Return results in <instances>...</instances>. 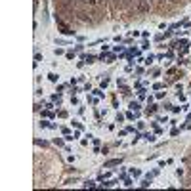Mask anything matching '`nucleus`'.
Wrapping results in <instances>:
<instances>
[{
    "instance_id": "1",
    "label": "nucleus",
    "mask_w": 191,
    "mask_h": 191,
    "mask_svg": "<svg viewBox=\"0 0 191 191\" xmlns=\"http://www.w3.org/2000/svg\"><path fill=\"white\" fill-rule=\"evenodd\" d=\"M151 10V0H138V12L140 13H147Z\"/></svg>"
},
{
    "instance_id": "2",
    "label": "nucleus",
    "mask_w": 191,
    "mask_h": 191,
    "mask_svg": "<svg viewBox=\"0 0 191 191\" xmlns=\"http://www.w3.org/2000/svg\"><path fill=\"white\" fill-rule=\"evenodd\" d=\"M122 162V159H111L107 162H103V168H111V166H119Z\"/></svg>"
},
{
    "instance_id": "3",
    "label": "nucleus",
    "mask_w": 191,
    "mask_h": 191,
    "mask_svg": "<svg viewBox=\"0 0 191 191\" xmlns=\"http://www.w3.org/2000/svg\"><path fill=\"white\" fill-rule=\"evenodd\" d=\"M40 126H42V128H52V130H56L57 124H52V122H48V121H40Z\"/></svg>"
},
{
    "instance_id": "4",
    "label": "nucleus",
    "mask_w": 191,
    "mask_h": 191,
    "mask_svg": "<svg viewBox=\"0 0 191 191\" xmlns=\"http://www.w3.org/2000/svg\"><path fill=\"white\" fill-rule=\"evenodd\" d=\"M140 109H141L140 101H130V111H134V113H136V111H140Z\"/></svg>"
},
{
    "instance_id": "5",
    "label": "nucleus",
    "mask_w": 191,
    "mask_h": 191,
    "mask_svg": "<svg viewBox=\"0 0 191 191\" xmlns=\"http://www.w3.org/2000/svg\"><path fill=\"white\" fill-rule=\"evenodd\" d=\"M52 101L57 103V105H61V94H54L52 96Z\"/></svg>"
},
{
    "instance_id": "6",
    "label": "nucleus",
    "mask_w": 191,
    "mask_h": 191,
    "mask_svg": "<svg viewBox=\"0 0 191 191\" xmlns=\"http://www.w3.org/2000/svg\"><path fill=\"white\" fill-rule=\"evenodd\" d=\"M130 174H132L134 178H140V176H141V170H138V168H130Z\"/></svg>"
},
{
    "instance_id": "7",
    "label": "nucleus",
    "mask_w": 191,
    "mask_h": 191,
    "mask_svg": "<svg viewBox=\"0 0 191 191\" xmlns=\"http://www.w3.org/2000/svg\"><path fill=\"white\" fill-rule=\"evenodd\" d=\"M145 94H147L145 88H140V90H138V97H140V99H145Z\"/></svg>"
},
{
    "instance_id": "8",
    "label": "nucleus",
    "mask_w": 191,
    "mask_h": 191,
    "mask_svg": "<svg viewBox=\"0 0 191 191\" xmlns=\"http://www.w3.org/2000/svg\"><path fill=\"white\" fill-rule=\"evenodd\" d=\"M92 94L97 96V97H103V88H96V90H92Z\"/></svg>"
},
{
    "instance_id": "9",
    "label": "nucleus",
    "mask_w": 191,
    "mask_h": 191,
    "mask_svg": "<svg viewBox=\"0 0 191 191\" xmlns=\"http://www.w3.org/2000/svg\"><path fill=\"white\" fill-rule=\"evenodd\" d=\"M153 59H155V56H151V54H149V56L143 59V63H145V65H151V63H153Z\"/></svg>"
},
{
    "instance_id": "10",
    "label": "nucleus",
    "mask_w": 191,
    "mask_h": 191,
    "mask_svg": "<svg viewBox=\"0 0 191 191\" xmlns=\"http://www.w3.org/2000/svg\"><path fill=\"white\" fill-rule=\"evenodd\" d=\"M94 59H96V56H92V54H90V56H84V61H86V63H94Z\"/></svg>"
},
{
    "instance_id": "11",
    "label": "nucleus",
    "mask_w": 191,
    "mask_h": 191,
    "mask_svg": "<svg viewBox=\"0 0 191 191\" xmlns=\"http://www.w3.org/2000/svg\"><path fill=\"white\" fill-rule=\"evenodd\" d=\"M115 184H119V180H111V182H105V184H103V187H113Z\"/></svg>"
},
{
    "instance_id": "12",
    "label": "nucleus",
    "mask_w": 191,
    "mask_h": 191,
    "mask_svg": "<svg viewBox=\"0 0 191 191\" xmlns=\"http://www.w3.org/2000/svg\"><path fill=\"white\" fill-rule=\"evenodd\" d=\"M48 78H50L52 82H57V78H59V76H57L56 73H48Z\"/></svg>"
},
{
    "instance_id": "13",
    "label": "nucleus",
    "mask_w": 191,
    "mask_h": 191,
    "mask_svg": "<svg viewBox=\"0 0 191 191\" xmlns=\"http://www.w3.org/2000/svg\"><path fill=\"white\" fill-rule=\"evenodd\" d=\"M143 138H145L147 141H155V136H153V134H149V132H145V134H143Z\"/></svg>"
},
{
    "instance_id": "14",
    "label": "nucleus",
    "mask_w": 191,
    "mask_h": 191,
    "mask_svg": "<svg viewBox=\"0 0 191 191\" xmlns=\"http://www.w3.org/2000/svg\"><path fill=\"white\" fill-rule=\"evenodd\" d=\"M140 185H141V187H149V185H151V178H145Z\"/></svg>"
},
{
    "instance_id": "15",
    "label": "nucleus",
    "mask_w": 191,
    "mask_h": 191,
    "mask_svg": "<svg viewBox=\"0 0 191 191\" xmlns=\"http://www.w3.org/2000/svg\"><path fill=\"white\" fill-rule=\"evenodd\" d=\"M115 59H117V56H115V52H113V54H107V63H113Z\"/></svg>"
},
{
    "instance_id": "16",
    "label": "nucleus",
    "mask_w": 191,
    "mask_h": 191,
    "mask_svg": "<svg viewBox=\"0 0 191 191\" xmlns=\"http://www.w3.org/2000/svg\"><path fill=\"white\" fill-rule=\"evenodd\" d=\"M54 145H57V147H65V143H63V140L56 138V140H54Z\"/></svg>"
},
{
    "instance_id": "17",
    "label": "nucleus",
    "mask_w": 191,
    "mask_h": 191,
    "mask_svg": "<svg viewBox=\"0 0 191 191\" xmlns=\"http://www.w3.org/2000/svg\"><path fill=\"white\" fill-rule=\"evenodd\" d=\"M84 187H96V182H92V180H88V182H84Z\"/></svg>"
},
{
    "instance_id": "18",
    "label": "nucleus",
    "mask_w": 191,
    "mask_h": 191,
    "mask_svg": "<svg viewBox=\"0 0 191 191\" xmlns=\"http://www.w3.org/2000/svg\"><path fill=\"white\" fill-rule=\"evenodd\" d=\"M71 124H73V126H75V128H80V130H82V124H80V122H78V121H75V119L71 121Z\"/></svg>"
},
{
    "instance_id": "19",
    "label": "nucleus",
    "mask_w": 191,
    "mask_h": 191,
    "mask_svg": "<svg viewBox=\"0 0 191 191\" xmlns=\"http://www.w3.org/2000/svg\"><path fill=\"white\" fill-rule=\"evenodd\" d=\"M42 117H48V119H52V117H54V113H52V111H48V109H46V111H42Z\"/></svg>"
},
{
    "instance_id": "20",
    "label": "nucleus",
    "mask_w": 191,
    "mask_h": 191,
    "mask_svg": "<svg viewBox=\"0 0 191 191\" xmlns=\"http://www.w3.org/2000/svg\"><path fill=\"white\" fill-rule=\"evenodd\" d=\"M124 119H126V115H122V113H119V115H117V122H122Z\"/></svg>"
},
{
    "instance_id": "21",
    "label": "nucleus",
    "mask_w": 191,
    "mask_h": 191,
    "mask_svg": "<svg viewBox=\"0 0 191 191\" xmlns=\"http://www.w3.org/2000/svg\"><path fill=\"white\" fill-rule=\"evenodd\" d=\"M134 117H136V113H134V111H128V113H126V119H128V121H132Z\"/></svg>"
},
{
    "instance_id": "22",
    "label": "nucleus",
    "mask_w": 191,
    "mask_h": 191,
    "mask_svg": "<svg viewBox=\"0 0 191 191\" xmlns=\"http://www.w3.org/2000/svg\"><path fill=\"white\" fill-rule=\"evenodd\" d=\"M84 4H88V6H96V2H97V0H82Z\"/></svg>"
},
{
    "instance_id": "23",
    "label": "nucleus",
    "mask_w": 191,
    "mask_h": 191,
    "mask_svg": "<svg viewBox=\"0 0 191 191\" xmlns=\"http://www.w3.org/2000/svg\"><path fill=\"white\" fill-rule=\"evenodd\" d=\"M141 50H149V42H147V40L141 42Z\"/></svg>"
},
{
    "instance_id": "24",
    "label": "nucleus",
    "mask_w": 191,
    "mask_h": 191,
    "mask_svg": "<svg viewBox=\"0 0 191 191\" xmlns=\"http://www.w3.org/2000/svg\"><path fill=\"white\" fill-rule=\"evenodd\" d=\"M80 92V88H76V86H73V90H71V96H76Z\"/></svg>"
},
{
    "instance_id": "25",
    "label": "nucleus",
    "mask_w": 191,
    "mask_h": 191,
    "mask_svg": "<svg viewBox=\"0 0 191 191\" xmlns=\"http://www.w3.org/2000/svg\"><path fill=\"white\" fill-rule=\"evenodd\" d=\"M124 185L130 187V185H132V178H124Z\"/></svg>"
},
{
    "instance_id": "26",
    "label": "nucleus",
    "mask_w": 191,
    "mask_h": 191,
    "mask_svg": "<svg viewBox=\"0 0 191 191\" xmlns=\"http://www.w3.org/2000/svg\"><path fill=\"white\" fill-rule=\"evenodd\" d=\"M71 103H73V105H78V99H76V96H71Z\"/></svg>"
},
{
    "instance_id": "27",
    "label": "nucleus",
    "mask_w": 191,
    "mask_h": 191,
    "mask_svg": "<svg viewBox=\"0 0 191 191\" xmlns=\"http://www.w3.org/2000/svg\"><path fill=\"white\" fill-rule=\"evenodd\" d=\"M54 54H56V56H61V54H65V52L61 50V48H56V50H54Z\"/></svg>"
},
{
    "instance_id": "28",
    "label": "nucleus",
    "mask_w": 191,
    "mask_h": 191,
    "mask_svg": "<svg viewBox=\"0 0 191 191\" xmlns=\"http://www.w3.org/2000/svg\"><path fill=\"white\" fill-rule=\"evenodd\" d=\"M107 84H109V78H103V80H101V86H99V88H105Z\"/></svg>"
},
{
    "instance_id": "29",
    "label": "nucleus",
    "mask_w": 191,
    "mask_h": 191,
    "mask_svg": "<svg viewBox=\"0 0 191 191\" xmlns=\"http://www.w3.org/2000/svg\"><path fill=\"white\" fill-rule=\"evenodd\" d=\"M153 90H162V84L157 82V84H153Z\"/></svg>"
},
{
    "instance_id": "30",
    "label": "nucleus",
    "mask_w": 191,
    "mask_h": 191,
    "mask_svg": "<svg viewBox=\"0 0 191 191\" xmlns=\"http://www.w3.org/2000/svg\"><path fill=\"white\" fill-rule=\"evenodd\" d=\"M65 56H67V59H73V57H75V52H67Z\"/></svg>"
},
{
    "instance_id": "31",
    "label": "nucleus",
    "mask_w": 191,
    "mask_h": 191,
    "mask_svg": "<svg viewBox=\"0 0 191 191\" xmlns=\"http://www.w3.org/2000/svg\"><path fill=\"white\" fill-rule=\"evenodd\" d=\"M180 130H182V128H180ZM180 130H178V128H174V130L170 132V136H178V134H180Z\"/></svg>"
},
{
    "instance_id": "32",
    "label": "nucleus",
    "mask_w": 191,
    "mask_h": 191,
    "mask_svg": "<svg viewBox=\"0 0 191 191\" xmlns=\"http://www.w3.org/2000/svg\"><path fill=\"white\" fill-rule=\"evenodd\" d=\"M34 61H36V63L38 61H42V56H40V54H34Z\"/></svg>"
},
{
    "instance_id": "33",
    "label": "nucleus",
    "mask_w": 191,
    "mask_h": 191,
    "mask_svg": "<svg viewBox=\"0 0 191 191\" xmlns=\"http://www.w3.org/2000/svg\"><path fill=\"white\" fill-rule=\"evenodd\" d=\"M57 117H61V119H65V117H67V111H59V113H57Z\"/></svg>"
},
{
    "instance_id": "34",
    "label": "nucleus",
    "mask_w": 191,
    "mask_h": 191,
    "mask_svg": "<svg viewBox=\"0 0 191 191\" xmlns=\"http://www.w3.org/2000/svg\"><path fill=\"white\" fill-rule=\"evenodd\" d=\"M34 143H36V145H42V147H44V145H48L46 141H40V140H34Z\"/></svg>"
},
{
    "instance_id": "35",
    "label": "nucleus",
    "mask_w": 191,
    "mask_h": 191,
    "mask_svg": "<svg viewBox=\"0 0 191 191\" xmlns=\"http://www.w3.org/2000/svg\"><path fill=\"white\" fill-rule=\"evenodd\" d=\"M176 176H178V178L180 176H184V168H178V170H176Z\"/></svg>"
},
{
    "instance_id": "36",
    "label": "nucleus",
    "mask_w": 191,
    "mask_h": 191,
    "mask_svg": "<svg viewBox=\"0 0 191 191\" xmlns=\"http://www.w3.org/2000/svg\"><path fill=\"white\" fill-rule=\"evenodd\" d=\"M164 96H166L164 92H157V96H155V97H157V99H160V97H164Z\"/></svg>"
},
{
    "instance_id": "37",
    "label": "nucleus",
    "mask_w": 191,
    "mask_h": 191,
    "mask_svg": "<svg viewBox=\"0 0 191 191\" xmlns=\"http://www.w3.org/2000/svg\"><path fill=\"white\" fill-rule=\"evenodd\" d=\"M84 92H92V84H86V86H84Z\"/></svg>"
},
{
    "instance_id": "38",
    "label": "nucleus",
    "mask_w": 191,
    "mask_h": 191,
    "mask_svg": "<svg viewBox=\"0 0 191 191\" xmlns=\"http://www.w3.org/2000/svg\"><path fill=\"white\" fill-rule=\"evenodd\" d=\"M61 132H63V136H67V134H71L69 128H61Z\"/></svg>"
},
{
    "instance_id": "39",
    "label": "nucleus",
    "mask_w": 191,
    "mask_h": 191,
    "mask_svg": "<svg viewBox=\"0 0 191 191\" xmlns=\"http://www.w3.org/2000/svg\"><path fill=\"white\" fill-rule=\"evenodd\" d=\"M178 99H180V101H185V96H184V94H180V92H178Z\"/></svg>"
},
{
    "instance_id": "40",
    "label": "nucleus",
    "mask_w": 191,
    "mask_h": 191,
    "mask_svg": "<svg viewBox=\"0 0 191 191\" xmlns=\"http://www.w3.org/2000/svg\"><path fill=\"white\" fill-rule=\"evenodd\" d=\"M126 134H128V130H126V128H124V130H121V132H119V136H121V138H122V136H126Z\"/></svg>"
},
{
    "instance_id": "41",
    "label": "nucleus",
    "mask_w": 191,
    "mask_h": 191,
    "mask_svg": "<svg viewBox=\"0 0 191 191\" xmlns=\"http://www.w3.org/2000/svg\"><path fill=\"white\" fill-rule=\"evenodd\" d=\"M132 4V0H124V6H130Z\"/></svg>"
},
{
    "instance_id": "42",
    "label": "nucleus",
    "mask_w": 191,
    "mask_h": 191,
    "mask_svg": "<svg viewBox=\"0 0 191 191\" xmlns=\"http://www.w3.org/2000/svg\"><path fill=\"white\" fill-rule=\"evenodd\" d=\"M187 121H191V113H189V115H187Z\"/></svg>"
},
{
    "instance_id": "43",
    "label": "nucleus",
    "mask_w": 191,
    "mask_h": 191,
    "mask_svg": "<svg viewBox=\"0 0 191 191\" xmlns=\"http://www.w3.org/2000/svg\"><path fill=\"white\" fill-rule=\"evenodd\" d=\"M101 2H103V0H101Z\"/></svg>"
},
{
    "instance_id": "44",
    "label": "nucleus",
    "mask_w": 191,
    "mask_h": 191,
    "mask_svg": "<svg viewBox=\"0 0 191 191\" xmlns=\"http://www.w3.org/2000/svg\"><path fill=\"white\" fill-rule=\"evenodd\" d=\"M189 32H191V31H189Z\"/></svg>"
}]
</instances>
